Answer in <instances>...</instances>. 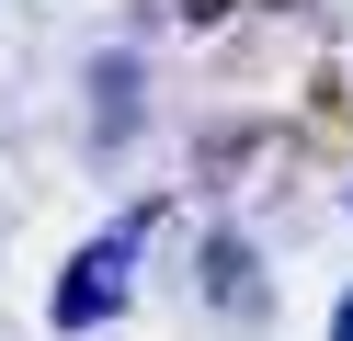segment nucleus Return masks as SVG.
<instances>
[{
  "label": "nucleus",
  "instance_id": "nucleus-3",
  "mask_svg": "<svg viewBox=\"0 0 353 341\" xmlns=\"http://www.w3.org/2000/svg\"><path fill=\"white\" fill-rule=\"evenodd\" d=\"M205 296H216L228 318H262V273H251V239H228V227L205 239Z\"/></svg>",
  "mask_w": 353,
  "mask_h": 341
},
{
  "label": "nucleus",
  "instance_id": "nucleus-1",
  "mask_svg": "<svg viewBox=\"0 0 353 341\" xmlns=\"http://www.w3.org/2000/svg\"><path fill=\"white\" fill-rule=\"evenodd\" d=\"M148 227H160V205H125V216H103L92 239L57 262V285H46V330H57V341H92V330H114V318L137 307Z\"/></svg>",
  "mask_w": 353,
  "mask_h": 341
},
{
  "label": "nucleus",
  "instance_id": "nucleus-2",
  "mask_svg": "<svg viewBox=\"0 0 353 341\" xmlns=\"http://www.w3.org/2000/svg\"><path fill=\"white\" fill-rule=\"evenodd\" d=\"M137 136V57H92V159H125Z\"/></svg>",
  "mask_w": 353,
  "mask_h": 341
},
{
  "label": "nucleus",
  "instance_id": "nucleus-4",
  "mask_svg": "<svg viewBox=\"0 0 353 341\" xmlns=\"http://www.w3.org/2000/svg\"><path fill=\"white\" fill-rule=\"evenodd\" d=\"M330 341H353V285H342V296H330Z\"/></svg>",
  "mask_w": 353,
  "mask_h": 341
}]
</instances>
